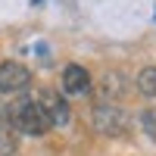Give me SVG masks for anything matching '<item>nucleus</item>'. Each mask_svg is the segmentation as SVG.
I'll list each match as a JSON object with an SVG mask.
<instances>
[{
    "label": "nucleus",
    "instance_id": "obj_1",
    "mask_svg": "<svg viewBox=\"0 0 156 156\" xmlns=\"http://www.w3.org/2000/svg\"><path fill=\"white\" fill-rule=\"evenodd\" d=\"M6 119H9V125L16 128V131L31 134V137H41V134H47L50 128H53L50 119H47V112H44V106L37 103V97H19V100H12L6 106Z\"/></svg>",
    "mask_w": 156,
    "mask_h": 156
},
{
    "label": "nucleus",
    "instance_id": "obj_2",
    "mask_svg": "<svg viewBox=\"0 0 156 156\" xmlns=\"http://www.w3.org/2000/svg\"><path fill=\"white\" fill-rule=\"evenodd\" d=\"M90 122H94V131L106 134V137H119L128 131L131 125V115H128L119 103H109V100H97L94 103V112H90Z\"/></svg>",
    "mask_w": 156,
    "mask_h": 156
},
{
    "label": "nucleus",
    "instance_id": "obj_3",
    "mask_svg": "<svg viewBox=\"0 0 156 156\" xmlns=\"http://www.w3.org/2000/svg\"><path fill=\"white\" fill-rule=\"evenodd\" d=\"M31 84V72L22 62H3L0 66V94H22Z\"/></svg>",
    "mask_w": 156,
    "mask_h": 156
},
{
    "label": "nucleus",
    "instance_id": "obj_4",
    "mask_svg": "<svg viewBox=\"0 0 156 156\" xmlns=\"http://www.w3.org/2000/svg\"><path fill=\"white\" fill-rule=\"evenodd\" d=\"M128 90H131V81H128V75L119 72V69H109L106 75L100 78V100L119 103V100H125Z\"/></svg>",
    "mask_w": 156,
    "mask_h": 156
},
{
    "label": "nucleus",
    "instance_id": "obj_5",
    "mask_svg": "<svg viewBox=\"0 0 156 156\" xmlns=\"http://www.w3.org/2000/svg\"><path fill=\"white\" fill-rule=\"evenodd\" d=\"M37 97V103L44 106V112H47V119H50V125H66L69 122V103L62 100L56 90H41V94H34Z\"/></svg>",
    "mask_w": 156,
    "mask_h": 156
},
{
    "label": "nucleus",
    "instance_id": "obj_6",
    "mask_svg": "<svg viewBox=\"0 0 156 156\" xmlns=\"http://www.w3.org/2000/svg\"><path fill=\"white\" fill-rule=\"evenodd\" d=\"M62 90H66L69 97H84L90 90V72L84 66H66L62 69Z\"/></svg>",
    "mask_w": 156,
    "mask_h": 156
},
{
    "label": "nucleus",
    "instance_id": "obj_7",
    "mask_svg": "<svg viewBox=\"0 0 156 156\" xmlns=\"http://www.w3.org/2000/svg\"><path fill=\"white\" fill-rule=\"evenodd\" d=\"M134 87L140 97H156V66H144L134 78Z\"/></svg>",
    "mask_w": 156,
    "mask_h": 156
},
{
    "label": "nucleus",
    "instance_id": "obj_8",
    "mask_svg": "<svg viewBox=\"0 0 156 156\" xmlns=\"http://www.w3.org/2000/svg\"><path fill=\"white\" fill-rule=\"evenodd\" d=\"M16 134L9 131L6 125H0V156H16Z\"/></svg>",
    "mask_w": 156,
    "mask_h": 156
},
{
    "label": "nucleus",
    "instance_id": "obj_9",
    "mask_svg": "<svg viewBox=\"0 0 156 156\" xmlns=\"http://www.w3.org/2000/svg\"><path fill=\"white\" fill-rule=\"evenodd\" d=\"M140 131H144L147 137H153L156 140V106H150V109H144V112H140Z\"/></svg>",
    "mask_w": 156,
    "mask_h": 156
},
{
    "label": "nucleus",
    "instance_id": "obj_10",
    "mask_svg": "<svg viewBox=\"0 0 156 156\" xmlns=\"http://www.w3.org/2000/svg\"><path fill=\"white\" fill-rule=\"evenodd\" d=\"M34 3H41V0H34Z\"/></svg>",
    "mask_w": 156,
    "mask_h": 156
}]
</instances>
